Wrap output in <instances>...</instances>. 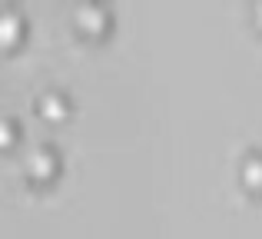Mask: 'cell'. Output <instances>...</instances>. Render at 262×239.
Listing matches in <instances>:
<instances>
[{"label": "cell", "instance_id": "5b68a950", "mask_svg": "<svg viewBox=\"0 0 262 239\" xmlns=\"http://www.w3.org/2000/svg\"><path fill=\"white\" fill-rule=\"evenodd\" d=\"M43 113L47 117H60V113H63V100H60L57 93H47L43 97Z\"/></svg>", "mask_w": 262, "mask_h": 239}, {"label": "cell", "instance_id": "8992f818", "mask_svg": "<svg viewBox=\"0 0 262 239\" xmlns=\"http://www.w3.org/2000/svg\"><path fill=\"white\" fill-rule=\"evenodd\" d=\"M256 13H259V20H262V4H259V7H256Z\"/></svg>", "mask_w": 262, "mask_h": 239}, {"label": "cell", "instance_id": "6da1fadb", "mask_svg": "<svg viewBox=\"0 0 262 239\" xmlns=\"http://www.w3.org/2000/svg\"><path fill=\"white\" fill-rule=\"evenodd\" d=\"M27 169H30L33 176L53 173V153H50V149H43V146L30 149V153H27Z\"/></svg>", "mask_w": 262, "mask_h": 239}, {"label": "cell", "instance_id": "7a4b0ae2", "mask_svg": "<svg viewBox=\"0 0 262 239\" xmlns=\"http://www.w3.org/2000/svg\"><path fill=\"white\" fill-rule=\"evenodd\" d=\"M77 20H80V27H86V30H100V27L106 24V10L96 7V4H83L77 10Z\"/></svg>", "mask_w": 262, "mask_h": 239}, {"label": "cell", "instance_id": "3957f363", "mask_svg": "<svg viewBox=\"0 0 262 239\" xmlns=\"http://www.w3.org/2000/svg\"><path fill=\"white\" fill-rule=\"evenodd\" d=\"M243 180L249 183V186H262V156H246Z\"/></svg>", "mask_w": 262, "mask_h": 239}, {"label": "cell", "instance_id": "277c9868", "mask_svg": "<svg viewBox=\"0 0 262 239\" xmlns=\"http://www.w3.org/2000/svg\"><path fill=\"white\" fill-rule=\"evenodd\" d=\"M13 33H17V17L13 13H0V37L13 40Z\"/></svg>", "mask_w": 262, "mask_h": 239}]
</instances>
